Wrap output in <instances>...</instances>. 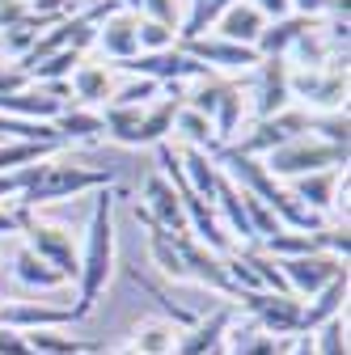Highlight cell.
<instances>
[{
	"label": "cell",
	"mask_w": 351,
	"mask_h": 355,
	"mask_svg": "<svg viewBox=\"0 0 351 355\" xmlns=\"http://www.w3.org/2000/svg\"><path fill=\"white\" fill-rule=\"evenodd\" d=\"M110 275H114V187H106V191L94 195L89 229H85L80 271H76V292H80L76 313H80V318L94 313V304L102 300Z\"/></svg>",
	"instance_id": "obj_1"
},
{
	"label": "cell",
	"mask_w": 351,
	"mask_h": 355,
	"mask_svg": "<svg viewBox=\"0 0 351 355\" xmlns=\"http://www.w3.org/2000/svg\"><path fill=\"white\" fill-rule=\"evenodd\" d=\"M169 89V98L148 102V106H106L102 127L106 136L127 144V148H144V144H165L173 131V114L182 110V89L178 85H161Z\"/></svg>",
	"instance_id": "obj_2"
},
{
	"label": "cell",
	"mask_w": 351,
	"mask_h": 355,
	"mask_svg": "<svg viewBox=\"0 0 351 355\" xmlns=\"http://www.w3.org/2000/svg\"><path fill=\"white\" fill-rule=\"evenodd\" d=\"M106 187H114L106 169H89V165H72V161H55V157H51V161H42V165L34 169V178H30V187L22 191L17 207L34 211V207H42V203L76 199V195H85V191H106Z\"/></svg>",
	"instance_id": "obj_3"
},
{
	"label": "cell",
	"mask_w": 351,
	"mask_h": 355,
	"mask_svg": "<svg viewBox=\"0 0 351 355\" xmlns=\"http://www.w3.org/2000/svg\"><path fill=\"white\" fill-rule=\"evenodd\" d=\"M262 169H267L275 182L280 178H305V173H318V169H347V148H334L318 136H296L292 144L275 148L262 157Z\"/></svg>",
	"instance_id": "obj_4"
},
{
	"label": "cell",
	"mask_w": 351,
	"mask_h": 355,
	"mask_svg": "<svg viewBox=\"0 0 351 355\" xmlns=\"http://www.w3.org/2000/svg\"><path fill=\"white\" fill-rule=\"evenodd\" d=\"M17 233L26 237V250H34L47 266H55V271L76 284V271H80V250L72 245V233L64 225H51V220H38L34 211L17 207Z\"/></svg>",
	"instance_id": "obj_5"
},
{
	"label": "cell",
	"mask_w": 351,
	"mask_h": 355,
	"mask_svg": "<svg viewBox=\"0 0 351 355\" xmlns=\"http://www.w3.org/2000/svg\"><path fill=\"white\" fill-rule=\"evenodd\" d=\"M191 110H199L207 123H212V136H216V148H225L237 140V127L246 119V94L233 85V80H216L207 76L199 85V94L187 102Z\"/></svg>",
	"instance_id": "obj_6"
},
{
	"label": "cell",
	"mask_w": 351,
	"mask_h": 355,
	"mask_svg": "<svg viewBox=\"0 0 351 355\" xmlns=\"http://www.w3.org/2000/svg\"><path fill=\"white\" fill-rule=\"evenodd\" d=\"M288 94L309 106V114L347 110V64H326V68H292L288 64Z\"/></svg>",
	"instance_id": "obj_7"
},
{
	"label": "cell",
	"mask_w": 351,
	"mask_h": 355,
	"mask_svg": "<svg viewBox=\"0 0 351 355\" xmlns=\"http://www.w3.org/2000/svg\"><path fill=\"white\" fill-rule=\"evenodd\" d=\"M233 309H241V313H250V322L258 330H267L275 338H296L300 334V313H305V300L292 296V292H237Z\"/></svg>",
	"instance_id": "obj_8"
},
{
	"label": "cell",
	"mask_w": 351,
	"mask_h": 355,
	"mask_svg": "<svg viewBox=\"0 0 351 355\" xmlns=\"http://www.w3.org/2000/svg\"><path fill=\"white\" fill-rule=\"evenodd\" d=\"M305 131H309V110L288 106V110H280V114H271V119H254V127L246 131V136H237L229 148H237L241 157H258V161H262L267 153L292 144L296 136H305Z\"/></svg>",
	"instance_id": "obj_9"
},
{
	"label": "cell",
	"mask_w": 351,
	"mask_h": 355,
	"mask_svg": "<svg viewBox=\"0 0 351 355\" xmlns=\"http://www.w3.org/2000/svg\"><path fill=\"white\" fill-rule=\"evenodd\" d=\"M114 72H127V76H148L157 85H178V80H207L212 72L187 55L182 47H169V51H140V55H131L123 64H110Z\"/></svg>",
	"instance_id": "obj_10"
},
{
	"label": "cell",
	"mask_w": 351,
	"mask_h": 355,
	"mask_svg": "<svg viewBox=\"0 0 351 355\" xmlns=\"http://www.w3.org/2000/svg\"><path fill=\"white\" fill-rule=\"evenodd\" d=\"M280 262V275L288 284L292 296H318L326 284H334L339 275H347V262L334 254H300V258H275Z\"/></svg>",
	"instance_id": "obj_11"
},
{
	"label": "cell",
	"mask_w": 351,
	"mask_h": 355,
	"mask_svg": "<svg viewBox=\"0 0 351 355\" xmlns=\"http://www.w3.org/2000/svg\"><path fill=\"white\" fill-rule=\"evenodd\" d=\"M178 47L187 51V55H195L207 72H229V76H246V72H254L258 64H262V55L254 51V47H241V42H229V38H216V34H203V38H187V42H178Z\"/></svg>",
	"instance_id": "obj_12"
},
{
	"label": "cell",
	"mask_w": 351,
	"mask_h": 355,
	"mask_svg": "<svg viewBox=\"0 0 351 355\" xmlns=\"http://www.w3.org/2000/svg\"><path fill=\"white\" fill-rule=\"evenodd\" d=\"M140 207H144V216L153 220L157 229H165L169 237H182L187 233V207H182V195L169 187V178L161 173V169H153L148 178H144V187H140Z\"/></svg>",
	"instance_id": "obj_13"
},
{
	"label": "cell",
	"mask_w": 351,
	"mask_h": 355,
	"mask_svg": "<svg viewBox=\"0 0 351 355\" xmlns=\"http://www.w3.org/2000/svg\"><path fill=\"white\" fill-rule=\"evenodd\" d=\"M237 318V309L229 300H221L212 313H199L187 330H178V343H173V355H212L225 347V334Z\"/></svg>",
	"instance_id": "obj_14"
},
{
	"label": "cell",
	"mask_w": 351,
	"mask_h": 355,
	"mask_svg": "<svg viewBox=\"0 0 351 355\" xmlns=\"http://www.w3.org/2000/svg\"><path fill=\"white\" fill-rule=\"evenodd\" d=\"M76 322H80L76 309H55V304H42V300H5L0 304V326L17 330V334L64 330V326H76Z\"/></svg>",
	"instance_id": "obj_15"
},
{
	"label": "cell",
	"mask_w": 351,
	"mask_h": 355,
	"mask_svg": "<svg viewBox=\"0 0 351 355\" xmlns=\"http://www.w3.org/2000/svg\"><path fill=\"white\" fill-rule=\"evenodd\" d=\"M258 76V94H254V119H271L280 110L292 106V94H288V60H262L254 68Z\"/></svg>",
	"instance_id": "obj_16"
},
{
	"label": "cell",
	"mask_w": 351,
	"mask_h": 355,
	"mask_svg": "<svg viewBox=\"0 0 351 355\" xmlns=\"http://www.w3.org/2000/svg\"><path fill=\"white\" fill-rule=\"evenodd\" d=\"M347 178V169H318V173H305V178H292V199L300 207H309L318 216L334 211L339 203V182Z\"/></svg>",
	"instance_id": "obj_17"
},
{
	"label": "cell",
	"mask_w": 351,
	"mask_h": 355,
	"mask_svg": "<svg viewBox=\"0 0 351 355\" xmlns=\"http://www.w3.org/2000/svg\"><path fill=\"white\" fill-rule=\"evenodd\" d=\"M136 21H140L136 13H123V9H119V13H110V17L98 26V38H94V42H98V47H102L114 64H123V60H131V55H140Z\"/></svg>",
	"instance_id": "obj_18"
},
{
	"label": "cell",
	"mask_w": 351,
	"mask_h": 355,
	"mask_svg": "<svg viewBox=\"0 0 351 355\" xmlns=\"http://www.w3.org/2000/svg\"><path fill=\"white\" fill-rule=\"evenodd\" d=\"M114 68H102V64H76V72L68 76V94L89 110V106H98V102H106L110 106V94H114Z\"/></svg>",
	"instance_id": "obj_19"
},
{
	"label": "cell",
	"mask_w": 351,
	"mask_h": 355,
	"mask_svg": "<svg viewBox=\"0 0 351 355\" xmlns=\"http://www.w3.org/2000/svg\"><path fill=\"white\" fill-rule=\"evenodd\" d=\"M262 26H267V17H262L254 5H246V0H237V5H229L221 17H216V38H229V42H241V47H254Z\"/></svg>",
	"instance_id": "obj_20"
},
{
	"label": "cell",
	"mask_w": 351,
	"mask_h": 355,
	"mask_svg": "<svg viewBox=\"0 0 351 355\" xmlns=\"http://www.w3.org/2000/svg\"><path fill=\"white\" fill-rule=\"evenodd\" d=\"M343 304H347V275H339L334 284H326L318 296L305 300V313H300V334H314L326 322L343 318Z\"/></svg>",
	"instance_id": "obj_21"
},
{
	"label": "cell",
	"mask_w": 351,
	"mask_h": 355,
	"mask_svg": "<svg viewBox=\"0 0 351 355\" xmlns=\"http://www.w3.org/2000/svg\"><path fill=\"white\" fill-rule=\"evenodd\" d=\"M292 338H275L254 322H233L225 334V355H284Z\"/></svg>",
	"instance_id": "obj_22"
},
{
	"label": "cell",
	"mask_w": 351,
	"mask_h": 355,
	"mask_svg": "<svg viewBox=\"0 0 351 355\" xmlns=\"http://www.w3.org/2000/svg\"><path fill=\"white\" fill-rule=\"evenodd\" d=\"M178 161H182V178H187L191 195L212 203L216 199V182H221V165H216V157L203 153V148H178Z\"/></svg>",
	"instance_id": "obj_23"
},
{
	"label": "cell",
	"mask_w": 351,
	"mask_h": 355,
	"mask_svg": "<svg viewBox=\"0 0 351 355\" xmlns=\"http://www.w3.org/2000/svg\"><path fill=\"white\" fill-rule=\"evenodd\" d=\"M314 21L309 17H280V21H267V26H262V34H258V42H254V51L262 55V60H284L292 47H296V38L305 34V30H309Z\"/></svg>",
	"instance_id": "obj_24"
},
{
	"label": "cell",
	"mask_w": 351,
	"mask_h": 355,
	"mask_svg": "<svg viewBox=\"0 0 351 355\" xmlns=\"http://www.w3.org/2000/svg\"><path fill=\"white\" fill-rule=\"evenodd\" d=\"M51 127H55V136H60L64 144H68V140H72V144H94V140H102V136H106L102 114H98V110H85V106H76V110H72V106H64V110L55 114V123H51Z\"/></svg>",
	"instance_id": "obj_25"
},
{
	"label": "cell",
	"mask_w": 351,
	"mask_h": 355,
	"mask_svg": "<svg viewBox=\"0 0 351 355\" xmlns=\"http://www.w3.org/2000/svg\"><path fill=\"white\" fill-rule=\"evenodd\" d=\"M13 275H17V284H26V288H38V292H55V288H68V279L55 271V266H47L34 250H17V258H13Z\"/></svg>",
	"instance_id": "obj_26"
},
{
	"label": "cell",
	"mask_w": 351,
	"mask_h": 355,
	"mask_svg": "<svg viewBox=\"0 0 351 355\" xmlns=\"http://www.w3.org/2000/svg\"><path fill=\"white\" fill-rule=\"evenodd\" d=\"M127 343L136 347L140 355H173V343H178V326L165 322V318H144Z\"/></svg>",
	"instance_id": "obj_27"
},
{
	"label": "cell",
	"mask_w": 351,
	"mask_h": 355,
	"mask_svg": "<svg viewBox=\"0 0 351 355\" xmlns=\"http://www.w3.org/2000/svg\"><path fill=\"white\" fill-rule=\"evenodd\" d=\"M26 343L38 355H94L98 351L94 338H76V334H64V330H34V334H26Z\"/></svg>",
	"instance_id": "obj_28"
},
{
	"label": "cell",
	"mask_w": 351,
	"mask_h": 355,
	"mask_svg": "<svg viewBox=\"0 0 351 355\" xmlns=\"http://www.w3.org/2000/svg\"><path fill=\"white\" fill-rule=\"evenodd\" d=\"M60 153V144H34V140H5L0 144V173H13L38 161H51Z\"/></svg>",
	"instance_id": "obj_29"
},
{
	"label": "cell",
	"mask_w": 351,
	"mask_h": 355,
	"mask_svg": "<svg viewBox=\"0 0 351 355\" xmlns=\"http://www.w3.org/2000/svg\"><path fill=\"white\" fill-rule=\"evenodd\" d=\"M173 136L182 140V148H203V153H212V148H216L212 123H207L199 110H191L187 102H182V110H178V114H173Z\"/></svg>",
	"instance_id": "obj_30"
},
{
	"label": "cell",
	"mask_w": 351,
	"mask_h": 355,
	"mask_svg": "<svg viewBox=\"0 0 351 355\" xmlns=\"http://www.w3.org/2000/svg\"><path fill=\"white\" fill-rule=\"evenodd\" d=\"M229 5H237V0H191V9H187V17H182V26H178V42L203 38L207 26H216V17H221Z\"/></svg>",
	"instance_id": "obj_31"
},
{
	"label": "cell",
	"mask_w": 351,
	"mask_h": 355,
	"mask_svg": "<svg viewBox=\"0 0 351 355\" xmlns=\"http://www.w3.org/2000/svg\"><path fill=\"white\" fill-rule=\"evenodd\" d=\"M157 94H161V85H157V80H148V76H131V80L114 85L110 106H148Z\"/></svg>",
	"instance_id": "obj_32"
},
{
	"label": "cell",
	"mask_w": 351,
	"mask_h": 355,
	"mask_svg": "<svg viewBox=\"0 0 351 355\" xmlns=\"http://www.w3.org/2000/svg\"><path fill=\"white\" fill-rule=\"evenodd\" d=\"M136 42H140V51H169V47H178V30L161 26L153 17H140L136 21Z\"/></svg>",
	"instance_id": "obj_33"
},
{
	"label": "cell",
	"mask_w": 351,
	"mask_h": 355,
	"mask_svg": "<svg viewBox=\"0 0 351 355\" xmlns=\"http://www.w3.org/2000/svg\"><path fill=\"white\" fill-rule=\"evenodd\" d=\"M309 131H318V140L347 148V110H326V114H309Z\"/></svg>",
	"instance_id": "obj_34"
},
{
	"label": "cell",
	"mask_w": 351,
	"mask_h": 355,
	"mask_svg": "<svg viewBox=\"0 0 351 355\" xmlns=\"http://www.w3.org/2000/svg\"><path fill=\"white\" fill-rule=\"evenodd\" d=\"M309 338H314V351H318V355H351V351H347V326H343V318L326 322V326L314 330Z\"/></svg>",
	"instance_id": "obj_35"
},
{
	"label": "cell",
	"mask_w": 351,
	"mask_h": 355,
	"mask_svg": "<svg viewBox=\"0 0 351 355\" xmlns=\"http://www.w3.org/2000/svg\"><path fill=\"white\" fill-rule=\"evenodd\" d=\"M140 17H153V21L173 26V30L182 26V9H178V0H144V5H140Z\"/></svg>",
	"instance_id": "obj_36"
},
{
	"label": "cell",
	"mask_w": 351,
	"mask_h": 355,
	"mask_svg": "<svg viewBox=\"0 0 351 355\" xmlns=\"http://www.w3.org/2000/svg\"><path fill=\"white\" fill-rule=\"evenodd\" d=\"M0 355H38V351L26 343V334H17V330H5V326H0Z\"/></svg>",
	"instance_id": "obj_37"
},
{
	"label": "cell",
	"mask_w": 351,
	"mask_h": 355,
	"mask_svg": "<svg viewBox=\"0 0 351 355\" xmlns=\"http://www.w3.org/2000/svg\"><path fill=\"white\" fill-rule=\"evenodd\" d=\"M250 5L267 17V21H280V17H288L292 13V0H250Z\"/></svg>",
	"instance_id": "obj_38"
},
{
	"label": "cell",
	"mask_w": 351,
	"mask_h": 355,
	"mask_svg": "<svg viewBox=\"0 0 351 355\" xmlns=\"http://www.w3.org/2000/svg\"><path fill=\"white\" fill-rule=\"evenodd\" d=\"M26 13H30V0H0V30L13 26V21H22Z\"/></svg>",
	"instance_id": "obj_39"
},
{
	"label": "cell",
	"mask_w": 351,
	"mask_h": 355,
	"mask_svg": "<svg viewBox=\"0 0 351 355\" xmlns=\"http://www.w3.org/2000/svg\"><path fill=\"white\" fill-rule=\"evenodd\" d=\"M326 5H330V0H292L296 17H309V21H318V17L326 13Z\"/></svg>",
	"instance_id": "obj_40"
},
{
	"label": "cell",
	"mask_w": 351,
	"mask_h": 355,
	"mask_svg": "<svg viewBox=\"0 0 351 355\" xmlns=\"http://www.w3.org/2000/svg\"><path fill=\"white\" fill-rule=\"evenodd\" d=\"M288 355H318V351H314V338H309V334H296V338L288 343Z\"/></svg>",
	"instance_id": "obj_41"
},
{
	"label": "cell",
	"mask_w": 351,
	"mask_h": 355,
	"mask_svg": "<svg viewBox=\"0 0 351 355\" xmlns=\"http://www.w3.org/2000/svg\"><path fill=\"white\" fill-rule=\"evenodd\" d=\"M9 233H17V211L0 207V237H9Z\"/></svg>",
	"instance_id": "obj_42"
},
{
	"label": "cell",
	"mask_w": 351,
	"mask_h": 355,
	"mask_svg": "<svg viewBox=\"0 0 351 355\" xmlns=\"http://www.w3.org/2000/svg\"><path fill=\"white\" fill-rule=\"evenodd\" d=\"M140 5H144V0H119V9L123 13H136V17H140Z\"/></svg>",
	"instance_id": "obj_43"
},
{
	"label": "cell",
	"mask_w": 351,
	"mask_h": 355,
	"mask_svg": "<svg viewBox=\"0 0 351 355\" xmlns=\"http://www.w3.org/2000/svg\"><path fill=\"white\" fill-rule=\"evenodd\" d=\"M110 355H140V351H136V347H131V343H123V347H114Z\"/></svg>",
	"instance_id": "obj_44"
},
{
	"label": "cell",
	"mask_w": 351,
	"mask_h": 355,
	"mask_svg": "<svg viewBox=\"0 0 351 355\" xmlns=\"http://www.w3.org/2000/svg\"><path fill=\"white\" fill-rule=\"evenodd\" d=\"M212 355H225V347H221V351H212Z\"/></svg>",
	"instance_id": "obj_45"
},
{
	"label": "cell",
	"mask_w": 351,
	"mask_h": 355,
	"mask_svg": "<svg viewBox=\"0 0 351 355\" xmlns=\"http://www.w3.org/2000/svg\"><path fill=\"white\" fill-rule=\"evenodd\" d=\"M284 355H288V351H284Z\"/></svg>",
	"instance_id": "obj_46"
}]
</instances>
